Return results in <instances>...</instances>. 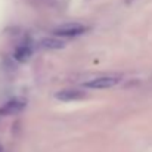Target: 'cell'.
<instances>
[{"mask_svg":"<svg viewBox=\"0 0 152 152\" xmlns=\"http://www.w3.org/2000/svg\"><path fill=\"white\" fill-rule=\"evenodd\" d=\"M55 98L61 102H75V101H81L86 98V93L77 89H65V90H59Z\"/></svg>","mask_w":152,"mask_h":152,"instance_id":"3957f363","label":"cell"},{"mask_svg":"<svg viewBox=\"0 0 152 152\" xmlns=\"http://www.w3.org/2000/svg\"><path fill=\"white\" fill-rule=\"evenodd\" d=\"M24 108H25V102L19 101V99H13V101L6 102L0 108V115H15V114L21 112Z\"/></svg>","mask_w":152,"mask_h":152,"instance_id":"277c9868","label":"cell"},{"mask_svg":"<svg viewBox=\"0 0 152 152\" xmlns=\"http://www.w3.org/2000/svg\"><path fill=\"white\" fill-rule=\"evenodd\" d=\"M30 56H31V48L27 46V45L19 46V48L16 49V52H15V59H18L19 62H25V61H28Z\"/></svg>","mask_w":152,"mask_h":152,"instance_id":"5b68a950","label":"cell"},{"mask_svg":"<svg viewBox=\"0 0 152 152\" xmlns=\"http://www.w3.org/2000/svg\"><path fill=\"white\" fill-rule=\"evenodd\" d=\"M118 83H120V77L105 75V77H98V78L86 81L84 87L86 89H92V90H102V89H111V87L117 86Z\"/></svg>","mask_w":152,"mask_h":152,"instance_id":"6da1fadb","label":"cell"},{"mask_svg":"<svg viewBox=\"0 0 152 152\" xmlns=\"http://www.w3.org/2000/svg\"><path fill=\"white\" fill-rule=\"evenodd\" d=\"M89 28L83 24H65V25H61L58 27L53 34L58 36V37H75V36H80L83 33H86Z\"/></svg>","mask_w":152,"mask_h":152,"instance_id":"7a4b0ae2","label":"cell"},{"mask_svg":"<svg viewBox=\"0 0 152 152\" xmlns=\"http://www.w3.org/2000/svg\"><path fill=\"white\" fill-rule=\"evenodd\" d=\"M42 46L45 49H62V48H65V42H62L59 39H45L42 42Z\"/></svg>","mask_w":152,"mask_h":152,"instance_id":"8992f818","label":"cell"}]
</instances>
